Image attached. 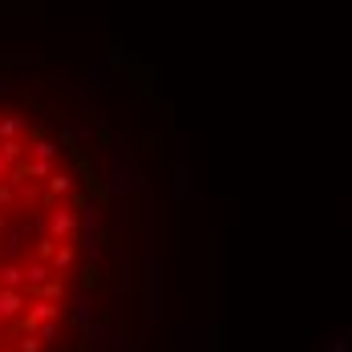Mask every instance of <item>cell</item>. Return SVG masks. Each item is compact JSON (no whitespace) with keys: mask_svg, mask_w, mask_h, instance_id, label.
<instances>
[{"mask_svg":"<svg viewBox=\"0 0 352 352\" xmlns=\"http://www.w3.org/2000/svg\"><path fill=\"white\" fill-rule=\"evenodd\" d=\"M77 175L25 113L0 118V352H49L81 263Z\"/></svg>","mask_w":352,"mask_h":352,"instance_id":"obj_1","label":"cell"}]
</instances>
